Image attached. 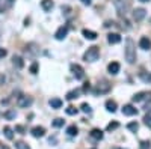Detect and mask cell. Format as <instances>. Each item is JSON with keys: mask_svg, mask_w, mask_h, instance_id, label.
<instances>
[{"mask_svg": "<svg viewBox=\"0 0 151 149\" xmlns=\"http://www.w3.org/2000/svg\"><path fill=\"white\" fill-rule=\"evenodd\" d=\"M127 128H129L130 131L136 133V131H137V128H139V125H137V122H130L129 125H127Z\"/></svg>", "mask_w": 151, "mask_h": 149, "instance_id": "obj_27", "label": "cell"}, {"mask_svg": "<svg viewBox=\"0 0 151 149\" xmlns=\"http://www.w3.org/2000/svg\"><path fill=\"white\" fill-rule=\"evenodd\" d=\"M98 57H100V48L95 47V45L89 47L85 51V54H83V60L85 62H95Z\"/></svg>", "mask_w": 151, "mask_h": 149, "instance_id": "obj_3", "label": "cell"}, {"mask_svg": "<svg viewBox=\"0 0 151 149\" xmlns=\"http://www.w3.org/2000/svg\"><path fill=\"white\" fill-rule=\"evenodd\" d=\"M2 83H5V76H3V74H0V84H2Z\"/></svg>", "mask_w": 151, "mask_h": 149, "instance_id": "obj_40", "label": "cell"}, {"mask_svg": "<svg viewBox=\"0 0 151 149\" xmlns=\"http://www.w3.org/2000/svg\"><path fill=\"white\" fill-rule=\"evenodd\" d=\"M12 63H14V66L18 68V69H21L24 66V62H23V59L20 56H14V57H12Z\"/></svg>", "mask_w": 151, "mask_h": 149, "instance_id": "obj_19", "label": "cell"}, {"mask_svg": "<svg viewBox=\"0 0 151 149\" xmlns=\"http://www.w3.org/2000/svg\"><path fill=\"white\" fill-rule=\"evenodd\" d=\"M65 111H67V115H70V116H74V115H77V111H79V110L76 108V107H73V106H68Z\"/></svg>", "mask_w": 151, "mask_h": 149, "instance_id": "obj_25", "label": "cell"}, {"mask_svg": "<svg viewBox=\"0 0 151 149\" xmlns=\"http://www.w3.org/2000/svg\"><path fill=\"white\" fill-rule=\"evenodd\" d=\"M82 3H83V5H88V6H89V5H91V0H82Z\"/></svg>", "mask_w": 151, "mask_h": 149, "instance_id": "obj_39", "label": "cell"}, {"mask_svg": "<svg viewBox=\"0 0 151 149\" xmlns=\"http://www.w3.org/2000/svg\"><path fill=\"white\" fill-rule=\"evenodd\" d=\"M15 148H17V149H30L27 143H24V142H21V140H20V142H15Z\"/></svg>", "mask_w": 151, "mask_h": 149, "instance_id": "obj_26", "label": "cell"}, {"mask_svg": "<svg viewBox=\"0 0 151 149\" xmlns=\"http://www.w3.org/2000/svg\"><path fill=\"white\" fill-rule=\"evenodd\" d=\"M141 149H150V142H142L141 143Z\"/></svg>", "mask_w": 151, "mask_h": 149, "instance_id": "obj_35", "label": "cell"}, {"mask_svg": "<svg viewBox=\"0 0 151 149\" xmlns=\"http://www.w3.org/2000/svg\"><path fill=\"white\" fill-rule=\"evenodd\" d=\"M142 80L144 81H148V83H151V72H148V74H142Z\"/></svg>", "mask_w": 151, "mask_h": 149, "instance_id": "obj_32", "label": "cell"}, {"mask_svg": "<svg viewBox=\"0 0 151 149\" xmlns=\"http://www.w3.org/2000/svg\"><path fill=\"white\" fill-rule=\"evenodd\" d=\"M41 8H42L45 12L52 11V8H53V0H41Z\"/></svg>", "mask_w": 151, "mask_h": 149, "instance_id": "obj_18", "label": "cell"}, {"mask_svg": "<svg viewBox=\"0 0 151 149\" xmlns=\"http://www.w3.org/2000/svg\"><path fill=\"white\" fill-rule=\"evenodd\" d=\"M91 137L95 139V140H101V139H103V131L98 130V128H94V130L91 131Z\"/></svg>", "mask_w": 151, "mask_h": 149, "instance_id": "obj_20", "label": "cell"}, {"mask_svg": "<svg viewBox=\"0 0 151 149\" xmlns=\"http://www.w3.org/2000/svg\"><path fill=\"white\" fill-rule=\"evenodd\" d=\"M122 115H125V116H134V115H137V108H134L132 104H127V106L122 107Z\"/></svg>", "mask_w": 151, "mask_h": 149, "instance_id": "obj_9", "label": "cell"}, {"mask_svg": "<svg viewBox=\"0 0 151 149\" xmlns=\"http://www.w3.org/2000/svg\"><path fill=\"white\" fill-rule=\"evenodd\" d=\"M89 91V83H85V86H83V92H88Z\"/></svg>", "mask_w": 151, "mask_h": 149, "instance_id": "obj_38", "label": "cell"}, {"mask_svg": "<svg viewBox=\"0 0 151 149\" xmlns=\"http://www.w3.org/2000/svg\"><path fill=\"white\" fill-rule=\"evenodd\" d=\"M106 110L110 111V113H115L116 111V103L113 101V99H107L106 101Z\"/></svg>", "mask_w": 151, "mask_h": 149, "instance_id": "obj_16", "label": "cell"}, {"mask_svg": "<svg viewBox=\"0 0 151 149\" xmlns=\"http://www.w3.org/2000/svg\"><path fill=\"white\" fill-rule=\"evenodd\" d=\"M144 123H145L148 128H151V115H147V116L144 118Z\"/></svg>", "mask_w": 151, "mask_h": 149, "instance_id": "obj_31", "label": "cell"}, {"mask_svg": "<svg viewBox=\"0 0 151 149\" xmlns=\"http://www.w3.org/2000/svg\"><path fill=\"white\" fill-rule=\"evenodd\" d=\"M67 134L71 135V137H73V135H77V127H76V125H70L67 128Z\"/></svg>", "mask_w": 151, "mask_h": 149, "instance_id": "obj_24", "label": "cell"}, {"mask_svg": "<svg viewBox=\"0 0 151 149\" xmlns=\"http://www.w3.org/2000/svg\"><path fill=\"white\" fill-rule=\"evenodd\" d=\"M82 33H83L85 38H86V39H89V41L97 39V36H98L95 32H92V30H88V29H83V32H82Z\"/></svg>", "mask_w": 151, "mask_h": 149, "instance_id": "obj_15", "label": "cell"}, {"mask_svg": "<svg viewBox=\"0 0 151 149\" xmlns=\"http://www.w3.org/2000/svg\"><path fill=\"white\" fill-rule=\"evenodd\" d=\"M9 2H12V0H9Z\"/></svg>", "mask_w": 151, "mask_h": 149, "instance_id": "obj_44", "label": "cell"}, {"mask_svg": "<svg viewBox=\"0 0 151 149\" xmlns=\"http://www.w3.org/2000/svg\"><path fill=\"white\" fill-rule=\"evenodd\" d=\"M109 91H110V84H109L106 80L98 81V84H97V89H95V93H107Z\"/></svg>", "mask_w": 151, "mask_h": 149, "instance_id": "obj_6", "label": "cell"}, {"mask_svg": "<svg viewBox=\"0 0 151 149\" xmlns=\"http://www.w3.org/2000/svg\"><path fill=\"white\" fill-rule=\"evenodd\" d=\"M79 95H80V91H77V89H74V91H70V92L67 93V99H68V101H73V99L79 98Z\"/></svg>", "mask_w": 151, "mask_h": 149, "instance_id": "obj_21", "label": "cell"}, {"mask_svg": "<svg viewBox=\"0 0 151 149\" xmlns=\"http://www.w3.org/2000/svg\"><path fill=\"white\" fill-rule=\"evenodd\" d=\"M118 127H119V123L115 120V122H110L109 125H107V128H106V130H107V131H113V130H116Z\"/></svg>", "mask_w": 151, "mask_h": 149, "instance_id": "obj_28", "label": "cell"}, {"mask_svg": "<svg viewBox=\"0 0 151 149\" xmlns=\"http://www.w3.org/2000/svg\"><path fill=\"white\" fill-rule=\"evenodd\" d=\"M145 110H147V111H148V110H150V111H151V103H150V104H147V106H145Z\"/></svg>", "mask_w": 151, "mask_h": 149, "instance_id": "obj_41", "label": "cell"}, {"mask_svg": "<svg viewBox=\"0 0 151 149\" xmlns=\"http://www.w3.org/2000/svg\"><path fill=\"white\" fill-rule=\"evenodd\" d=\"M107 41H109V44H119L121 42V35L119 33H109Z\"/></svg>", "mask_w": 151, "mask_h": 149, "instance_id": "obj_13", "label": "cell"}, {"mask_svg": "<svg viewBox=\"0 0 151 149\" xmlns=\"http://www.w3.org/2000/svg\"><path fill=\"white\" fill-rule=\"evenodd\" d=\"M30 72L32 74H36L38 72V63L35 62V63H32V66H30Z\"/></svg>", "mask_w": 151, "mask_h": 149, "instance_id": "obj_33", "label": "cell"}, {"mask_svg": "<svg viewBox=\"0 0 151 149\" xmlns=\"http://www.w3.org/2000/svg\"><path fill=\"white\" fill-rule=\"evenodd\" d=\"M3 133H5V137H6L8 140L14 139V131H12L11 127H5V128H3Z\"/></svg>", "mask_w": 151, "mask_h": 149, "instance_id": "obj_22", "label": "cell"}, {"mask_svg": "<svg viewBox=\"0 0 151 149\" xmlns=\"http://www.w3.org/2000/svg\"><path fill=\"white\" fill-rule=\"evenodd\" d=\"M139 2H144L145 3V2H150V0H139Z\"/></svg>", "mask_w": 151, "mask_h": 149, "instance_id": "obj_43", "label": "cell"}, {"mask_svg": "<svg viewBox=\"0 0 151 149\" xmlns=\"http://www.w3.org/2000/svg\"><path fill=\"white\" fill-rule=\"evenodd\" d=\"M32 103H33L32 96H27V95L18 96V107H21V108H27V107H30Z\"/></svg>", "mask_w": 151, "mask_h": 149, "instance_id": "obj_5", "label": "cell"}, {"mask_svg": "<svg viewBox=\"0 0 151 149\" xmlns=\"http://www.w3.org/2000/svg\"><path fill=\"white\" fill-rule=\"evenodd\" d=\"M125 60L130 65L136 62V45H134L133 39H130V38L125 39Z\"/></svg>", "mask_w": 151, "mask_h": 149, "instance_id": "obj_1", "label": "cell"}, {"mask_svg": "<svg viewBox=\"0 0 151 149\" xmlns=\"http://www.w3.org/2000/svg\"><path fill=\"white\" fill-rule=\"evenodd\" d=\"M5 56H6V50L5 48H0V59L5 57Z\"/></svg>", "mask_w": 151, "mask_h": 149, "instance_id": "obj_36", "label": "cell"}, {"mask_svg": "<svg viewBox=\"0 0 151 149\" xmlns=\"http://www.w3.org/2000/svg\"><path fill=\"white\" fill-rule=\"evenodd\" d=\"M139 47L142 50H150L151 48V39L148 38V36H142L141 41H139Z\"/></svg>", "mask_w": 151, "mask_h": 149, "instance_id": "obj_11", "label": "cell"}, {"mask_svg": "<svg viewBox=\"0 0 151 149\" xmlns=\"http://www.w3.org/2000/svg\"><path fill=\"white\" fill-rule=\"evenodd\" d=\"M0 149H8V148H6V146H5L3 143H0Z\"/></svg>", "mask_w": 151, "mask_h": 149, "instance_id": "obj_42", "label": "cell"}, {"mask_svg": "<svg viewBox=\"0 0 151 149\" xmlns=\"http://www.w3.org/2000/svg\"><path fill=\"white\" fill-rule=\"evenodd\" d=\"M71 72L74 74V77L77 78V80H83L85 78V71L80 65L77 63H71Z\"/></svg>", "mask_w": 151, "mask_h": 149, "instance_id": "obj_4", "label": "cell"}, {"mask_svg": "<svg viewBox=\"0 0 151 149\" xmlns=\"http://www.w3.org/2000/svg\"><path fill=\"white\" fill-rule=\"evenodd\" d=\"M110 26H115V23L113 21H106L104 23V27H110Z\"/></svg>", "mask_w": 151, "mask_h": 149, "instance_id": "obj_37", "label": "cell"}, {"mask_svg": "<svg viewBox=\"0 0 151 149\" xmlns=\"http://www.w3.org/2000/svg\"><path fill=\"white\" fill-rule=\"evenodd\" d=\"M15 131H17V133H20V134H24V133H26L24 127H21V125H17V127H15Z\"/></svg>", "mask_w": 151, "mask_h": 149, "instance_id": "obj_34", "label": "cell"}, {"mask_svg": "<svg viewBox=\"0 0 151 149\" xmlns=\"http://www.w3.org/2000/svg\"><path fill=\"white\" fill-rule=\"evenodd\" d=\"M80 108H82L83 113H91V106H89V104H86V103H83V104L80 106Z\"/></svg>", "mask_w": 151, "mask_h": 149, "instance_id": "obj_29", "label": "cell"}, {"mask_svg": "<svg viewBox=\"0 0 151 149\" xmlns=\"http://www.w3.org/2000/svg\"><path fill=\"white\" fill-rule=\"evenodd\" d=\"M67 35H68V26H60V27L56 30V33H55V38H56L58 41H62V39L67 38Z\"/></svg>", "mask_w": 151, "mask_h": 149, "instance_id": "obj_7", "label": "cell"}, {"mask_svg": "<svg viewBox=\"0 0 151 149\" xmlns=\"http://www.w3.org/2000/svg\"><path fill=\"white\" fill-rule=\"evenodd\" d=\"M30 133H32L33 137H36V139H38V137H42V135L45 134V130H44L42 127H33Z\"/></svg>", "mask_w": 151, "mask_h": 149, "instance_id": "obj_14", "label": "cell"}, {"mask_svg": "<svg viewBox=\"0 0 151 149\" xmlns=\"http://www.w3.org/2000/svg\"><path fill=\"white\" fill-rule=\"evenodd\" d=\"M48 104H50V107H52V108H60L62 107V99L60 98H52L48 101Z\"/></svg>", "mask_w": 151, "mask_h": 149, "instance_id": "obj_17", "label": "cell"}, {"mask_svg": "<svg viewBox=\"0 0 151 149\" xmlns=\"http://www.w3.org/2000/svg\"><path fill=\"white\" fill-rule=\"evenodd\" d=\"M15 116H17V113H15L14 110H9V111H6V113H5V118H8V119H12V118H15Z\"/></svg>", "mask_w": 151, "mask_h": 149, "instance_id": "obj_30", "label": "cell"}, {"mask_svg": "<svg viewBox=\"0 0 151 149\" xmlns=\"http://www.w3.org/2000/svg\"><path fill=\"white\" fill-rule=\"evenodd\" d=\"M64 123H65V120L62 119V118H56V119L52 122V125H53L55 128H60V127H64Z\"/></svg>", "mask_w": 151, "mask_h": 149, "instance_id": "obj_23", "label": "cell"}, {"mask_svg": "<svg viewBox=\"0 0 151 149\" xmlns=\"http://www.w3.org/2000/svg\"><path fill=\"white\" fill-rule=\"evenodd\" d=\"M147 96H151V93L150 92H139V93H134L132 96V99H133V103H139L142 99H145Z\"/></svg>", "mask_w": 151, "mask_h": 149, "instance_id": "obj_12", "label": "cell"}, {"mask_svg": "<svg viewBox=\"0 0 151 149\" xmlns=\"http://www.w3.org/2000/svg\"><path fill=\"white\" fill-rule=\"evenodd\" d=\"M119 68H121V65L118 63V62H110L109 66H107V71H109V74H112V76H116V74L119 72Z\"/></svg>", "mask_w": 151, "mask_h": 149, "instance_id": "obj_10", "label": "cell"}, {"mask_svg": "<svg viewBox=\"0 0 151 149\" xmlns=\"http://www.w3.org/2000/svg\"><path fill=\"white\" fill-rule=\"evenodd\" d=\"M145 15H147V11H145L144 8H136V9L133 11V18H134L136 21H142V20L145 18Z\"/></svg>", "mask_w": 151, "mask_h": 149, "instance_id": "obj_8", "label": "cell"}, {"mask_svg": "<svg viewBox=\"0 0 151 149\" xmlns=\"http://www.w3.org/2000/svg\"><path fill=\"white\" fill-rule=\"evenodd\" d=\"M112 2H113V5H115L119 17H125V14L130 11L132 0H112Z\"/></svg>", "mask_w": 151, "mask_h": 149, "instance_id": "obj_2", "label": "cell"}]
</instances>
